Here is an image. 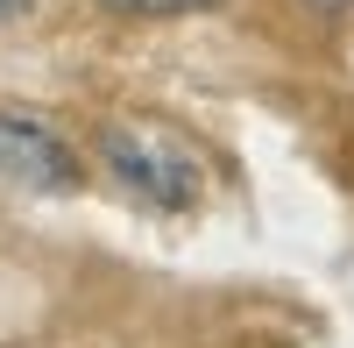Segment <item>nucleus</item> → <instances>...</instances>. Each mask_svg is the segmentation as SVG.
I'll use <instances>...</instances> for the list:
<instances>
[{
  "instance_id": "nucleus-1",
  "label": "nucleus",
  "mask_w": 354,
  "mask_h": 348,
  "mask_svg": "<svg viewBox=\"0 0 354 348\" xmlns=\"http://www.w3.org/2000/svg\"><path fill=\"white\" fill-rule=\"evenodd\" d=\"M93 150H100V171H106L128 199H142V207H156V214L198 207V157H192L170 128L121 114V121H106V128L93 135Z\"/></svg>"
},
{
  "instance_id": "nucleus-2",
  "label": "nucleus",
  "mask_w": 354,
  "mask_h": 348,
  "mask_svg": "<svg viewBox=\"0 0 354 348\" xmlns=\"http://www.w3.org/2000/svg\"><path fill=\"white\" fill-rule=\"evenodd\" d=\"M0 178L8 185H36V192H71L78 185V157L71 142L43 128L36 114H0Z\"/></svg>"
},
{
  "instance_id": "nucleus-3",
  "label": "nucleus",
  "mask_w": 354,
  "mask_h": 348,
  "mask_svg": "<svg viewBox=\"0 0 354 348\" xmlns=\"http://www.w3.org/2000/svg\"><path fill=\"white\" fill-rule=\"evenodd\" d=\"M106 15H142V21H163V15H213L227 0H100Z\"/></svg>"
},
{
  "instance_id": "nucleus-4",
  "label": "nucleus",
  "mask_w": 354,
  "mask_h": 348,
  "mask_svg": "<svg viewBox=\"0 0 354 348\" xmlns=\"http://www.w3.org/2000/svg\"><path fill=\"white\" fill-rule=\"evenodd\" d=\"M28 8H36V0H0V28H8V21H21Z\"/></svg>"
},
{
  "instance_id": "nucleus-5",
  "label": "nucleus",
  "mask_w": 354,
  "mask_h": 348,
  "mask_svg": "<svg viewBox=\"0 0 354 348\" xmlns=\"http://www.w3.org/2000/svg\"><path fill=\"white\" fill-rule=\"evenodd\" d=\"M305 8H312V15H347L354 0H305Z\"/></svg>"
}]
</instances>
